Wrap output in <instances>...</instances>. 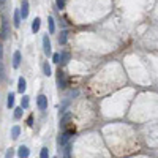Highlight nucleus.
Here are the masks:
<instances>
[{
    "mask_svg": "<svg viewBox=\"0 0 158 158\" xmlns=\"http://www.w3.org/2000/svg\"><path fill=\"white\" fill-rule=\"evenodd\" d=\"M25 89H27L25 79H24V77H19V79H18V92H19V94H24Z\"/></svg>",
    "mask_w": 158,
    "mask_h": 158,
    "instance_id": "nucleus-9",
    "label": "nucleus"
},
{
    "mask_svg": "<svg viewBox=\"0 0 158 158\" xmlns=\"http://www.w3.org/2000/svg\"><path fill=\"white\" fill-rule=\"evenodd\" d=\"M68 104H70V101H68V100H67V101H63V104L60 106V114H62V112H65V109H67Z\"/></svg>",
    "mask_w": 158,
    "mask_h": 158,
    "instance_id": "nucleus-25",
    "label": "nucleus"
},
{
    "mask_svg": "<svg viewBox=\"0 0 158 158\" xmlns=\"http://www.w3.org/2000/svg\"><path fill=\"white\" fill-rule=\"evenodd\" d=\"M70 152H71V146L65 144V158H70Z\"/></svg>",
    "mask_w": 158,
    "mask_h": 158,
    "instance_id": "nucleus-22",
    "label": "nucleus"
},
{
    "mask_svg": "<svg viewBox=\"0 0 158 158\" xmlns=\"http://www.w3.org/2000/svg\"><path fill=\"white\" fill-rule=\"evenodd\" d=\"M57 87L59 89H65L67 87V77H65V73L63 71H57Z\"/></svg>",
    "mask_w": 158,
    "mask_h": 158,
    "instance_id": "nucleus-4",
    "label": "nucleus"
},
{
    "mask_svg": "<svg viewBox=\"0 0 158 158\" xmlns=\"http://www.w3.org/2000/svg\"><path fill=\"white\" fill-rule=\"evenodd\" d=\"M27 123H29V125H30V127H32V125H33V117H32V115H30V117H29V120H27Z\"/></svg>",
    "mask_w": 158,
    "mask_h": 158,
    "instance_id": "nucleus-28",
    "label": "nucleus"
},
{
    "mask_svg": "<svg viewBox=\"0 0 158 158\" xmlns=\"http://www.w3.org/2000/svg\"><path fill=\"white\" fill-rule=\"evenodd\" d=\"M43 51H44L46 56H51L52 54V46H51V40H49L48 33L43 36Z\"/></svg>",
    "mask_w": 158,
    "mask_h": 158,
    "instance_id": "nucleus-2",
    "label": "nucleus"
},
{
    "mask_svg": "<svg viewBox=\"0 0 158 158\" xmlns=\"http://www.w3.org/2000/svg\"><path fill=\"white\" fill-rule=\"evenodd\" d=\"M67 35H68V33L65 32V30L60 33V36H59V44H65V43H67Z\"/></svg>",
    "mask_w": 158,
    "mask_h": 158,
    "instance_id": "nucleus-19",
    "label": "nucleus"
},
{
    "mask_svg": "<svg viewBox=\"0 0 158 158\" xmlns=\"http://www.w3.org/2000/svg\"><path fill=\"white\" fill-rule=\"evenodd\" d=\"M43 73H44L46 76H51V74H52V73H51V65H49L48 62L43 63Z\"/></svg>",
    "mask_w": 158,
    "mask_h": 158,
    "instance_id": "nucleus-18",
    "label": "nucleus"
},
{
    "mask_svg": "<svg viewBox=\"0 0 158 158\" xmlns=\"http://www.w3.org/2000/svg\"><path fill=\"white\" fill-rule=\"evenodd\" d=\"M73 135H74V128L63 131V133L60 135V138H59V144H60V146H65V144H68V141H70V138H71Z\"/></svg>",
    "mask_w": 158,
    "mask_h": 158,
    "instance_id": "nucleus-1",
    "label": "nucleus"
},
{
    "mask_svg": "<svg viewBox=\"0 0 158 158\" xmlns=\"http://www.w3.org/2000/svg\"><path fill=\"white\" fill-rule=\"evenodd\" d=\"M56 5H57L59 11H60V10H63V8H65V0H56Z\"/></svg>",
    "mask_w": 158,
    "mask_h": 158,
    "instance_id": "nucleus-23",
    "label": "nucleus"
},
{
    "mask_svg": "<svg viewBox=\"0 0 158 158\" xmlns=\"http://www.w3.org/2000/svg\"><path fill=\"white\" fill-rule=\"evenodd\" d=\"M22 117V108H16L15 109V118L18 120V118H21Z\"/></svg>",
    "mask_w": 158,
    "mask_h": 158,
    "instance_id": "nucleus-21",
    "label": "nucleus"
},
{
    "mask_svg": "<svg viewBox=\"0 0 158 158\" xmlns=\"http://www.w3.org/2000/svg\"><path fill=\"white\" fill-rule=\"evenodd\" d=\"M5 77V71H3V65H2V60H0V79Z\"/></svg>",
    "mask_w": 158,
    "mask_h": 158,
    "instance_id": "nucleus-27",
    "label": "nucleus"
},
{
    "mask_svg": "<svg viewBox=\"0 0 158 158\" xmlns=\"http://www.w3.org/2000/svg\"><path fill=\"white\" fill-rule=\"evenodd\" d=\"M48 25H49V33H54L56 32V24H54V18L52 16L48 18Z\"/></svg>",
    "mask_w": 158,
    "mask_h": 158,
    "instance_id": "nucleus-14",
    "label": "nucleus"
},
{
    "mask_svg": "<svg viewBox=\"0 0 158 158\" xmlns=\"http://www.w3.org/2000/svg\"><path fill=\"white\" fill-rule=\"evenodd\" d=\"M52 62L60 63V54H52Z\"/></svg>",
    "mask_w": 158,
    "mask_h": 158,
    "instance_id": "nucleus-26",
    "label": "nucleus"
},
{
    "mask_svg": "<svg viewBox=\"0 0 158 158\" xmlns=\"http://www.w3.org/2000/svg\"><path fill=\"white\" fill-rule=\"evenodd\" d=\"M19 135H21V128H19L18 125H15V127L11 128V138H13V139H18Z\"/></svg>",
    "mask_w": 158,
    "mask_h": 158,
    "instance_id": "nucleus-12",
    "label": "nucleus"
},
{
    "mask_svg": "<svg viewBox=\"0 0 158 158\" xmlns=\"http://www.w3.org/2000/svg\"><path fill=\"white\" fill-rule=\"evenodd\" d=\"M8 35H10V29H8V21H6V19H3V21H2V38L5 40V38H8Z\"/></svg>",
    "mask_w": 158,
    "mask_h": 158,
    "instance_id": "nucleus-7",
    "label": "nucleus"
},
{
    "mask_svg": "<svg viewBox=\"0 0 158 158\" xmlns=\"http://www.w3.org/2000/svg\"><path fill=\"white\" fill-rule=\"evenodd\" d=\"M29 103H30L29 97H27V95H24L22 100H21V108H22V109H27V108H29Z\"/></svg>",
    "mask_w": 158,
    "mask_h": 158,
    "instance_id": "nucleus-16",
    "label": "nucleus"
},
{
    "mask_svg": "<svg viewBox=\"0 0 158 158\" xmlns=\"http://www.w3.org/2000/svg\"><path fill=\"white\" fill-rule=\"evenodd\" d=\"M40 158H49V150L48 147H43L41 152H40Z\"/></svg>",
    "mask_w": 158,
    "mask_h": 158,
    "instance_id": "nucleus-20",
    "label": "nucleus"
},
{
    "mask_svg": "<svg viewBox=\"0 0 158 158\" xmlns=\"http://www.w3.org/2000/svg\"><path fill=\"white\" fill-rule=\"evenodd\" d=\"M68 62H70V52H62V54H60V63L67 65Z\"/></svg>",
    "mask_w": 158,
    "mask_h": 158,
    "instance_id": "nucleus-13",
    "label": "nucleus"
},
{
    "mask_svg": "<svg viewBox=\"0 0 158 158\" xmlns=\"http://www.w3.org/2000/svg\"><path fill=\"white\" fill-rule=\"evenodd\" d=\"M6 106L11 109L15 106V94H8V100H6Z\"/></svg>",
    "mask_w": 158,
    "mask_h": 158,
    "instance_id": "nucleus-17",
    "label": "nucleus"
},
{
    "mask_svg": "<svg viewBox=\"0 0 158 158\" xmlns=\"http://www.w3.org/2000/svg\"><path fill=\"white\" fill-rule=\"evenodd\" d=\"M29 155H30L29 147H25V146H21L19 147V150H18V156L19 158H29Z\"/></svg>",
    "mask_w": 158,
    "mask_h": 158,
    "instance_id": "nucleus-6",
    "label": "nucleus"
},
{
    "mask_svg": "<svg viewBox=\"0 0 158 158\" xmlns=\"http://www.w3.org/2000/svg\"><path fill=\"white\" fill-rule=\"evenodd\" d=\"M71 117H73V115H71V112H67V114H65V115L60 118V127H62V128L67 127V125H68V122L71 120Z\"/></svg>",
    "mask_w": 158,
    "mask_h": 158,
    "instance_id": "nucleus-10",
    "label": "nucleus"
},
{
    "mask_svg": "<svg viewBox=\"0 0 158 158\" xmlns=\"http://www.w3.org/2000/svg\"><path fill=\"white\" fill-rule=\"evenodd\" d=\"M19 65H21V52L16 51L15 54H13V67H15V68H19Z\"/></svg>",
    "mask_w": 158,
    "mask_h": 158,
    "instance_id": "nucleus-8",
    "label": "nucleus"
},
{
    "mask_svg": "<svg viewBox=\"0 0 158 158\" xmlns=\"http://www.w3.org/2000/svg\"><path fill=\"white\" fill-rule=\"evenodd\" d=\"M36 106L41 109V111L48 109V97L46 95H38L36 97Z\"/></svg>",
    "mask_w": 158,
    "mask_h": 158,
    "instance_id": "nucleus-3",
    "label": "nucleus"
},
{
    "mask_svg": "<svg viewBox=\"0 0 158 158\" xmlns=\"http://www.w3.org/2000/svg\"><path fill=\"white\" fill-rule=\"evenodd\" d=\"M19 11H21V19H25L29 16V2H27V0H24V2H22Z\"/></svg>",
    "mask_w": 158,
    "mask_h": 158,
    "instance_id": "nucleus-5",
    "label": "nucleus"
},
{
    "mask_svg": "<svg viewBox=\"0 0 158 158\" xmlns=\"http://www.w3.org/2000/svg\"><path fill=\"white\" fill-rule=\"evenodd\" d=\"M21 25V11L15 10V27H19Z\"/></svg>",
    "mask_w": 158,
    "mask_h": 158,
    "instance_id": "nucleus-15",
    "label": "nucleus"
},
{
    "mask_svg": "<svg viewBox=\"0 0 158 158\" xmlns=\"http://www.w3.org/2000/svg\"><path fill=\"white\" fill-rule=\"evenodd\" d=\"M13 156H15V149H8L5 153V158H13Z\"/></svg>",
    "mask_w": 158,
    "mask_h": 158,
    "instance_id": "nucleus-24",
    "label": "nucleus"
},
{
    "mask_svg": "<svg viewBox=\"0 0 158 158\" xmlns=\"http://www.w3.org/2000/svg\"><path fill=\"white\" fill-rule=\"evenodd\" d=\"M0 2H2V3H3V2H5V0H0Z\"/></svg>",
    "mask_w": 158,
    "mask_h": 158,
    "instance_id": "nucleus-30",
    "label": "nucleus"
},
{
    "mask_svg": "<svg viewBox=\"0 0 158 158\" xmlns=\"http://www.w3.org/2000/svg\"><path fill=\"white\" fill-rule=\"evenodd\" d=\"M40 25H41V19H40V18H35L33 22H32V32H33V33H36V32L40 30Z\"/></svg>",
    "mask_w": 158,
    "mask_h": 158,
    "instance_id": "nucleus-11",
    "label": "nucleus"
},
{
    "mask_svg": "<svg viewBox=\"0 0 158 158\" xmlns=\"http://www.w3.org/2000/svg\"><path fill=\"white\" fill-rule=\"evenodd\" d=\"M2 57H3V46L0 44V60H2Z\"/></svg>",
    "mask_w": 158,
    "mask_h": 158,
    "instance_id": "nucleus-29",
    "label": "nucleus"
}]
</instances>
